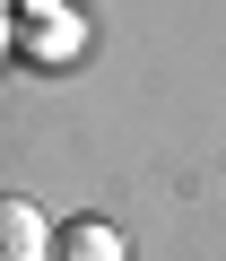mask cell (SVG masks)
Returning a JSON list of instances; mask_svg holds the SVG:
<instances>
[{
	"mask_svg": "<svg viewBox=\"0 0 226 261\" xmlns=\"http://www.w3.org/2000/svg\"><path fill=\"white\" fill-rule=\"evenodd\" d=\"M0 261H52V226L18 192H0Z\"/></svg>",
	"mask_w": 226,
	"mask_h": 261,
	"instance_id": "obj_1",
	"label": "cell"
},
{
	"mask_svg": "<svg viewBox=\"0 0 226 261\" xmlns=\"http://www.w3.org/2000/svg\"><path fill=\"white\" fill-rule=\"evenodd\" d=\"M52 261H131V244L104 218H70V226H52Z\"/></svg>",
	"mask_w": 226,
	"mask_h": 261,
	"instance_id": "obj_2",
	"label": "cell"
},
{
	"mask_svg": "<svg viewBox=\"0 0 226 261\" xmlns=\"http://www.w3.org/2000/svg\"><path fill=\"white\" fill-rule=\"evenodd\" d=\"M0 44H9V35H0Z\"/></svg>",
	"mask_w": 226,
	"mask_h": 261,
	"instance_id": "obj_3",
	"label": "cell"
}]
</instances>
